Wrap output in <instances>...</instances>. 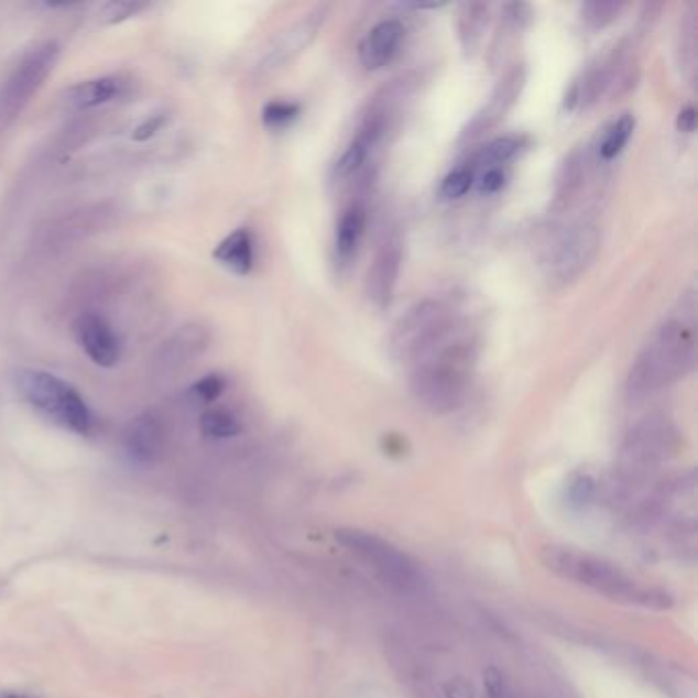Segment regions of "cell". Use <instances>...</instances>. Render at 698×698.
Returning a JSON list of instances; mask_svg holds the SVG:
<instances>
[{
  "instance_id": "ac0fdd59",
  "label": "cell",
  "mask_w": 698,
  "mask_h": 698,
  "mask_svg": "<svg viewBox=\"0 0 698 698\" xmlns=\"http://www.w3.org/2000/svg\"><path fill=\"white\" fill-rule=\"evenodd\" d=\"M214 259L233 275H248L254 266V236L248 228L233 230L216 247Z\"/></svg>"
},
{
  "instance_id": "4316f807",
  "label": "cell",
  "mask_w": 698,
  "mask_h": 698,
  "mask_svg": "<svg viewBox=\"0 0 698 698\" xmlns=\"http://www.w3.org/2000/svg\"><path fill=\"white\" fill-rule=\"evenodd\" d=\"M150 4L146 2H119V0H111V2H105L101 7V23L107 25H116V23H123L131 17H138L142 11H146Z\"/></svg>"
},
{
  "instance_id": "4fadbf2b",
  "label": "cell",
  "mask_w": 698,
  "mask_h": 698,
  "mask_svg": "<svg viewBox=\"0 0 698 698\" xmlns=\"http://www.w3.org/2000/svg\"><path fill=\"white\" fill-rule=\"evenodd\" d=\"M330 7H318L312 13H307L299 23H295L292 30L285 31L273 47L269 50V54L261 62L262 73H271L283 68L287 62H292L295 56H299L307 45L312 44L318 35L326 15H328Z\"/></svg>"
},
{
  "instance_id": "52a82bcc",
  "label": "cell",
  "mask_w": 698,
  "mask_h": 698,
  "mask_svg": "<svg viewBox=\"0 0 698 698\" xmlns=\"http://www.w3.org/2000/svg\"><path fill=\"white\" fill-rule=\"evenodd\" d=\"M455 328V316L443 302H423L412 307L395 324L390 336V352L395 361L416 363L428 350L435 349Z\"/></svg>"
},
{
  "instance_id": "7c38bea8",
  "label": "cell",
  "mask_w": 698,
  "mask_h": 698,
  "mask_svg": "<svg viewBox=\"0 0 698 698\" xmlns=\"http://www.w3.org/2000/svg\"><path fill=\"white\" fill-rule=\"evenodd\" d=\"M130 95V80L119 74H107L80 80L66 88L59 97L62 105L70 111H90L105 105L121 101Z\"/></svg>"
},
{
  "instance_id": "5bb4252c",
  "label": "cell",
  "mask_w": 698,
  "mask_h": 698,
  "mask_svg": "<svg viewBox=\"0 0 698 698\" xmlns=\"http://www.w3.org/2000/svg\"><path fill=\"white\" fill-rule=\"evenodd\" d=\"M402 269V242L397 238H388L379 247L375 259L367 271V295L378 307L392 304L393 292Z\"/></svg>"
},
{
  "instance_id": "7402d4cb",
  "label": "cell",
  "mask_w": 698,
  "mask_h": 698,
  "mask_svg": "<svg viewBox=\"0 0 698 698\" xmlns=\"http://www.w3.org/2000/svg\"><path fill=\"white\" fill-rule=\"evenodd\" d=\"M201 433L214 440L233 438L242 433V423L230 410L214 407V410H207L201 416Z\"/></svg>"
},
{
  "instance_id": "44dd1931",
  "label": "cell",
  "mask_w": 698,
  "mask_h": 698,
  "mask_svg": "<svg viewBox=\"0 0 698 698\" xmlns=\"http://www.w3.org/2000/svg\"><path fill=\"white\" fill-rule=\"evenodd\" d=\"M635 130V117L626 116L619 117L614 123H612L609 130L604 131L600 144H598V159L602 162H611L625 150L631 135Z\"/></svg>"
},
{
  "instance_id": "8fae6325",
  "label": "cell",
  "mask_w": 698,
  "mask_h": 698,
  "mask_svg": "<svg viewBox=\"0 0 698 698\" xmlns=\"http://www.w3.org/2000/svg\"><path fill=\"white\" fill-rule=\"evenodd\" d=\"M168 447V426L161 414L144 412L128 423L123 430V449L133 463L154 466Z\"/></svg>"
},
{
  "instance_id": "9a60e30c",
  "label": "cell",
  "mask_w": 698,
  "mask_h": 698,
  "mask_svg": "<svg viewBox=\"0 0 698 698\" xmlns=\"http://www.w3.org/2000/svg\"><path fill=\"white\" fill-rule=\"evenodd\" d=\"M404 37H406V30L400 21L395 19L381 21L364 35L363 44L359 47L361 64L367 70H379L388 66L397 56Z\"/></svg>"
},
{
  "instance_id": "30bf717a",
  "label": "cell",
  "mask_w": 698,
  "mask_h": 698,
  "mask_svg": "<svg viewBox=\"0 0 698 698\" xmlns=\"http://www.w3.org/2000/svg\"><path fill=\"white\" fill-rule=\"evenodd\" d=\"M74 340L97 367L111 369L123 357V338L116 326L99 312H83L74 320Z\"/></svg>"
},
{
  "instance_id": "ffe728a7",
  "label": "cell",
  "mask_w": 698,
  "mask_h": 698,
  "mask_svg": "<svg viewBox=\"0 0 698 698\" xmlns=\"http://www.w3.org/2000/svg\"><path fill=\"white\" fill-rule=\"evenodd\" d=\"M486 23H488V7L486 4H463L461 7L459 37H461L466 54H473L478 50Z\"/></svg>"
},
{
  "instance_id": "1f68e13d",
  "label": "cell",
  "mask_w": 698,
  "mask_h": 698,
  "mask_svg": "<svg viewBox=\"0 0 698 698\" xmlns=\"http://www.w3.org/2000/svg\"><path fill=\"white\" fill-rule=\"evenodd\" d=\"M2 698H28V697H23V695H2Z\"/></svg>"
},
{
  "instance_id": "e0dca14e",
  "label": "cell",
  "mask_w": 698,
  "mask_h": 698,
  "mask_svg": "<svg viewBox=\"0 0 698 698\" xmlns=\"http://www.w3.org/2000/svg\"><path fill=\"white\" fill-rule=\"evenodd\" d=\"M523 85V68H512V70L504 76V80L498 85L494 95H492V99L483 107V111L478 113V117L469 123V128H467L466 133H463V138L471 140V138H478L481 133H486L490 128H494L495 123L509 113L510 107L519 99Z\"/></svg>"
},
{
  "instance_id": "f546056e",
  "label": "cell",
  "mask_w": 698,
  "mask_h": 698,
  "mask_svg": "<svg viewBox=\"0 0 698 698\" xmlns=\"http://www.w3.org/2000/svg\"><path fill=\"white\" fill-rule=\"evenodd\" d=\"M506 185V175L502 168H486L480 176V190L486 195H494Z\"/></svg>"
},
{
  "instance_id": "d6986e66",
  "label": "cell",
  "mask_w": 698,
  "mask_h": 698,
  "mask_svg": "<svg viewBox=\"0 0 698 698\" xmlns=\"http://www.w3.org/2000/svg\"><path fill=\"white\" fill-rule=\"evenodd\" d=\"M367 211L361 204H352L342 211V218L336 228V259L342 264H349L357 254L359 244L363 240Z\"/></svg>"
},
{
  "instance_id": "83f0119b",
  "label": "cell",
  "mask_w": 698,
  "mask_h": 698,
  "mask_svg": "<svg viewBox=\"0 0 698 698\" xmlns=\"http://www.w3.org/2000/svg\"><path fill=\"white\" fill-rule=\"evenodd\" d=\"M473 178H476V173L469 166H461V168L452 171L451 175L443 181V187H440L443 197H447V199L463 197L473 187Z\"/></svg>"
},
{
  "instance_id": "484cf974",
  "label": "cell",
  "mask_w": 698,
  "mask_h": 698,
  "mask_svg": "<svg viewBox=\"0 0 698 698\" xmlns=\"http://www.w3.org/2000/svg\"><path fill=\"white\" fill-rule=\"evenodd\" d=\"M226 378L219 373H209L205 378L197 379L189 388V397L197 404H211L221 393L226 392Z\"/></svg>"
},
{
  "instance_id": "ba28073f",
  "label": "cell",
  "mask_w": 698,
  "mask_h": 698,
  "mask_svg": "<svg viewBox=\"0 0 698 698\" xmlns=\"http://www.w3.org/2000/svg\"><path fill=\"white\" fill-rule=\"evenodd\" d=\"M600 248V233L592 221H571L552 233L541 266L552 285H568L588 271Z\"/></svg>"
},
{
  "instance_id": "d4e9b609",
  "label": "cell",
  "mask_w": 698,
  "mask_h": 698,
  "mask_svg": "<svg viewBox=\"0 0 698 698\" xmlns=\"http://www.w3.org/2000/svg\"><path fill=\"white\" fill-rule=\"evenodd\" d=\"M299 117V105L292 101H271L262 109V123L269 130H285Z\"/></svg>"
},
{
  "instance_id": "4dcf8cb0",
  "label": "cell",
  "mask_w": 698,
  "mask_h": 698,
  "mask_svg": "<svg viewBox=\"0 0 698 698\" xmlns=\"http://www.w3.org/2000/svg\"><path fill=\"white\" fill-rule=\"evenodd\" d=\"M676 126H678V130L684 131V133H692V131L697 130V109H695L692 105L684 107L683 111H680V116H678Z\"/></svg>"
},
{
  "instance_id": "9c48e42d",
  "label": "cell",
  "mask_w": 698,
  "mask_h": 698,
  "mask_svg": "<svg viewBox=\"0 0 698 698\" xmlns=\"http://www.w3.org/2000/svg\"><path fill=\"white\" fill-rule=\"evenodd\" d=\"M117 209L109 204H92L64 211L50 219L33 236L31 250L37 257H56L66 250L87 242L88 238L105 232L116 223Z\"/></svg>"
},
{
  "instance_id": "6da1fadb",
  "label": "cell",
  "mask_w": 698,
  "mask_h": 698,
  "mask_svg": "<svg viewBox=\"0 0 698 698\" xmlns=\"http://www.w3.org/2000/svg\"><path fill=\"white\" fill-rule=\"evenodd\" d=\"M538 559L557 578L588 588L595 595L619 604L666 611L674 602L666 590L643 582L621 566L598 557L595 553L568 545H545L538 552Z\"/></svg>"
},
{
  "instance_id": "603a6c76",
  "label": "cell",
  "mask_w": 698,
  "mask_h": 698,
  "mask_svg": "<svg viewBox=\"0 0 698 698\" xmlns=\"http://www.w3.org/2000/svg\"><path fill=\"white\" fill-rule=\"evenodd\" d=\"M521 148V140L516 138H498L481 150L476 159V164L483 168H502L504 162H509Z\"/></svg>"
},
{
  "instance_id": "3957f363",
  "label": "cell",
  "mask_w": 698,
  "mask_h": 698,
  "mask_svg": "<svg viewBox=\"0 0 698 698\" xmlns=\"http://www.w3.org/2000/svg\"><path fill=\"white\" fill-rule=\"evenodd\" d=\"M695 359L697 336L690 309L655 330L629 373V393L637 397L676 383L692 371Z\"/></svg>"
},
{
  "instance_id": "5b68a950",
  "label": "cell",
  "mask_w": 698,
  "mask_h": 698,
  "mask_svg": "<svg viewBox=\"0 0 698 698\" xmlns=\"http://www.w3.org/2000/svg\"><path fill=\"white\" fill-rule=\"evenodd\" d=\"M59 52L62 47L56 40H44L23 50L0 83V131L13 126L33 95L44 87L58 64Z\"/></svg>"
},
{
  "instance_id": "277c9868",
  "label": "cell",
  "mask_w": 698,
  "mask_h": 698,
  "mask_svg": "<svg viewBox=\"0 0 698 698\" xmlns=\"http://www.w3.org/2000/svg\"><path fill=\"white\" fill-rule=\"evenodd\" d=\"M13 385L21 400L50 423L76 435H88L92 430V410L70 381L45 369H19L13 375Z\"/></svg>"
},
{
  "instance_id": "7a4b0ae2",
  "label": "cell",
  "mask_w": 698,
  "mask_h": 698,
  "mask_svg": "<svg viewBox=\"0 0 698 698\" xmlns=\"http://www.w3.org/2000/svg\"><path fill=\"white\" fill-rule=\"evenodd\" d=\"M478 342L471 336H447L414 363L410 388L418 404L435 414L461 406L478 364Z\"/></svg>"
},
{
  "instance_id": "8992f818",
  "label": "cell",
  "mask_w": 698,
  "mask_h": 698,
  "mask_svg": "<svg viewBox=\"0 0 698 698\" xmlns=\"http://www.w3.org/2000/svg\"><path fill=\"white\" fill-rule=\"evenodd\" d=\"M335 538L345 552L355 555L367 568L373 569L379 578L400 592H416L424 584L421 569L410 559V555L395 547L388 538L379 537L355 526L336 528Z\"/></svg>"
},
{
  "instance_id": "cb8c5ba5",
  "label": "cell",
  "mask_w": 698,
  "mask_h": 698,
  "mask_svg": "<svg viewBox=\"0 0 698 698\" xmlns=\"http://www.w3.org/2000/svg\"><path fill=\"white\" fill-rule=\"evenodd\" d=\"M621 2H586L582 7L584 23L592 30H604L623 13Z\"/></svg>"
},
{
  "instance_id": "2e32d148",
  "label": "cell",
  "mask_w": 698,
  "mask_h": 698,
  "mask_svg": "<svg viewBox=\"0 0 698 698\" xmlns=\"http://www.w3.org/2000/svg\"><path fill=\"white\" fill-rule=\"evenodd\" d=\"M207 345H209V335L204 326H197V324L183 326L162 345L156 355V363L164 373H175L181 367L190 363L195 357H199L207 349Z\"/></svg>"
},
{
  "instance_id": "f1b7e54d",
  "label": "cell",
  "mask_w": 698,
  "mask_h": 698,
  "mask_svg": "<svg viewBox=\"0 0 698 698\" xmlns=\"http://www.w3.org/2000/svg\"><path fill=\"white\" fill-rule=\"evenodd\" d=\"M164 123H166V117L162 116V113L148 117L133 130V140L135 142H146V140H150L152 135H156L164 128Z\"/></svg>"
}]
</instances>
